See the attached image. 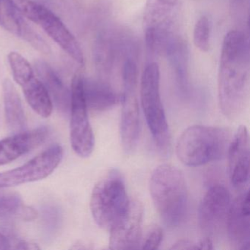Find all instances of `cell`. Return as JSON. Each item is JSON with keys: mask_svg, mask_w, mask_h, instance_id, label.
Returning <instances> with one entry per match:
<instances>
[{"mask_svg": "<svg viewBox=\"0 0 250 250\" xmlns=\"http://www.w3.org/2000/svg\"><path fill=\"white\" fill-rule=\"evenodd\" d=\"M26 99L32 109L43 118L50 116L53 110V102L42 82L35 74L21 84Z\"/></svg>", "mask_w": 250, "mask_h": 250, "instance_id": "7402d4cb", "label": "cell"}, {"mask_svg": "<svg viewBox=\"0 0 250 250\" xmlns=\"http://www.w3.org/2000/svg\"><path fill=\"white\" fill-rule=\"evenodd\" d=\"M150 192L164 224L169 228L179 225L185 217L188 206L184 173L169 164L159 165L150 177Z\"/></svg>", "mask_w": 250, "mask_h": 250, "instance_id": "7a4b0ae2", "label": "cell"}, {"mask_svg": "<svg viewBox=\"0 0 250 250\" xmlns=\"http://www.w3.org/2000/svg\"><path fill=\"white\" fill-rule=\"evenodd\" d=\"M197 250H213V241L210 237H206L197 242Z\"/></svg>", "mask_w": 250, "mask_h": 250, "instance_id": "83f0119b", "label": "cell"}, {"mask_svg": "<svg viewBox=\"0 0 250 250\" xmlns=\"http://www.w3.org/2000/svg\"><path fill=\"white\" fill-rule=\"evenodd\" d=\"M84 93L89 109L103 112L113 107L121 101L109 81L104 79L84 78Z\"/></svg>", "mask_w": 250, "mask_h": 250, "instance_id": "ac0fdd59", "label": "cell"}, {"mask_svg": "<svg viewBox=\"0 0 250 250\" xmlns=\"http://www.w3.org/2000/svg\"><path fill=\"white\" fill-rule=\"evenodd\" d=\"M4 106L7 125L14 134L26 131L27 118L22 102L15 86L9 79H5L2 84Z\"/></svg>", "mask_w": 250, "mask_h": 250, "instance_id": "ffe728a7", "label": "cell"}, {"mask_svg": "<svg viewBox=\"0 0 250 250\" xmlns=\"http://www.w3.org/2000/svg\"><path fill=\"white\" fill-rule=\"evenodd\" d=\"M181 0H147L143 17L145 40L153 53L164 55L178 37Z\"/></svg>", "mask_w": 250, "mask_h": 250, "instance_id": "5b68a950", "label": "cell"}, {"mask_svg": "<svg viewBox=\"0 0 250 250\" xmlns=\"http://www.w3.org/2000/svg\"><path fill=\"white\" fill-rule=\"evenodd\" d=\"M226 156L231 184L235 188H244L250 180V148L248 131L244 125L232 137Z\"/></svg>", "mask_w": 250, "mask_h": 250, "instance_id": "5bb4252c", "label": "cell"}, {"mask_svg": "<svg viewBox=\"0 0 250 250\" xmlns=\"http://www.w3.org/2000/svg\"><path fill=\"white\" fill-rule=\"evenodd\" d=\"M122 103L121 117V140L123 150L127 154L137 146L140 134V106L138 96V68L137 52L128 55L121 71Z\"/></svg>", "mask_w": 250, "mask_h": 250, "instance_id": "8992f818", "label": "cell"}, {"mask_svg": "<svg viewBox=\"0 0 250 250\" xmlns=\"http://www.w3.org/2000/svg\"><path fill=\"white\" fill-rule=\"evenodd\" d=\"M171 250H197V242L189 240H180L173 244Z\"/></svg>", "mask_w": 250, "mask_h": 250, "instance_id": "484cf974", "label": "cell"}, {"mask_svg": "<svg viewBox=\"0 0 250 250\" xmlns=\"http://www.w3.org/2000/svg\"><path fill=\"white\" fill-rule=\"evenodd\" d=\"M35 68L57 108L65 113L70 112L71 91L67 88L59 76L49 64L41 60L36 61Z\"/></svg>", "mask_w": 250, "mask_h": 250, "instance_id": "d6986e66", "label": "cell"}, {"mask_svg": "<svg viewBox=\"0 0 250 250\" xmlns=\"http://www.w3.org/2000/svg\"><path fill=\"white\" fill-rule=\"evenodd\" d=\"M63 158V149L53 144L20 167L0 172V188H8L44 179L50 175Z\"/></svg>", "mask_w": 250, "mask_h": 250, "instance_id": "8fae6325", "label": "cell"}, {"mask_svg": "<svg viewBox=\"0 0 250 250\" xmlns=\"http://www.w3.org/2000/svg\"><path fill=\"white\" fill-rule=\"evenodd\" d=\"M250 46L246 35L232 30L222 42L218 74V95L222 114L238 118L245 110L250 94Z\"/></svg>", "mask_w": 250, "mask_h": 250, "instance_id": "6da1fadb", "label": "cell"}, {"mask_svg": "<svg viewBox=\"0 0 250 250\" xmlns=\"http://www.w3.org/2000/svg\"><path fill=\"white\" fill-rule=\"evenodd\" d=\"M10 216L32 221L37 217V212L33 208L24 205L20 194L5 188H0V217Z\"/></svg>", "mask_w": 250, "mask_h": 250, "instance_id": "603a6c76", "label": "cell"}, {"mask_svg": "<svg viewBox=\"0 0 250 250\" xmlns=\"http://www.w3.org/2000/svg\"><path fill=\"white\" fill-rule=\"evenodd\" d=\"M163 238V232L159 226L152 227L144 240L141 241L143 250H156L159 248Z\"/></svg>", "mask_w": 250, "mask_h": 250, "instance_id": "d4e9b609", "label": "cell"}, {"mask_svg": "<svg viewBox=\"0 0 250 250\" xmlns=\"http://www.w3.org/2000/svg\"><path fill=\"white\" fill-rule=\"evenodd\" d=\"M15 238L7 236L0 232V250H14Z\"/></svg>", "mask_w": 250, "mask_h": 250, "instance_id": "4316f807", "label": "cell"}, {"mask_svg": "<svg viewBox=\"0 0 250 250\" xmlns=\"http://www.w3.org/2000/svg\"><path fill=\"white\" fill-rule=\"evenodd\" d=\"M212 23L207 15H202L194 25L193 41L196 47L203 52L210 50L211 43Z\"/></svg>", "mask_w": 250, "mask_h": 250, "instance_id": "cb8c5ba5", "label": "cell"}, {"mask_svg": "<svg viewBox=\"0 0 250 250\" xmlns=\"http://www.w3.org/2000/svg\"><path fill=\"white\" fill-rule=\"evenodd\" d=\"M143 207L137 200L130 201L125 213L111 227L109 248L137 250L141 245Z\"/></svg>", "mask_w": 250, "mask_h": 250, "instance_id": "4fadbf2b", "label": "cell"}, {"mask_svg": "<svg viewBox=\"0 0 250 250\" xmlns=\"http://www.w3.org/2000/svg\"><path fill=\"white\" fill-rule=\"evenodd\" d=\"M164 56L169 61V65L175 74V80L182 93L188 91V49L187 43L181 37H178L169 46Z\"/></svg>", "mask_w": 250, "mask_h": 250, "instance_id": "44dd1931", "label": "cell"}, {"mask_svg": "<svg viewBox=\"0 0 250 250\" xmlns=\"http://www.w3.org/2000/svg\"><path fill=\"white\" fill-rule=\"evenodd\" d=\"M49 131L44 127L14 134L0 140V165H6L44 143Z\"/></svg>", "mask_w": 250, "mask_h": 250, "instance_id": "e0dca14e", "label": "cell"}, {"mask_svg": "<svg viewBox=\"0 0 250 250\" xmlns=\"http://www.w3.org/2000/svg\"><path fill=\"white\" fill-rule=\"evenodd\" d=\"M135 52L134 40L128 33L114 29L101 33L95 43L94 61L102 79L108 81L115 70L121 71L125 58Z\"/></svg>", "mask_w": 250, "mask_h": 250, "instance_id": "9c48e42d", "label": "cell"}, {"mask_svg": "<svg viewBox=\"0 0 250 250\" xmlns=\"http://www.w3.org/2000/svg\"><path fill=\"white\" fill-rule=\"evenodd\" d=\"M0 25L7 31L27 41L39 52L50 53V46L24 20L12 0H0Z\"/></svg>", "mask_w": 250, "mask_h": 250, "instance_id": "2e32d148", "label": "cell"}, {"mask_svg": "<svg viewBox=\"0 0 250 250\" xmlns=\"http://www.w3.org/2000/svg\"><path fill=\"white\" fill-rule=\"evenodd\" d=\"M12 1L24 17L43 29L77 63L84 65V55L78 42L54 13L32 0Z\"/></svg>", "mask_w": 250, "mask_h": 250, "instance_id": "ba28073f", "label": "cell"}, {"mask_svg": "<svg viewBox=\"0 0 250 250\" xmlns=\"http://www.w3.org/2000/svg\"><path fill=\"white\" fill-rule=\"evenodd\" d=\"M130 201L121 173L112 169L93 188L90 199L92 216L99 226L109 229L125 213Z\"/></svg>", "mask_w": 250, "mask_h": 250, "instance_id": "52a82bcc", "label": "cell"}, {"mask_svg": "<svg viewBox=\"0 0 250 250\" xmlns=\"http://www.w3.org/2000/svg\"><path fill=\"white\" fill-rule=\"evenodd\" d=\"M84 77L74 75L71 90V143L73 150L80 157L90 156L95 137L88 117V108L84 93Z\"/></svg>", "mask_w": 250, "mask_h": 250, "instance_id": "30bf717a", "label": "cell"}, {"mask_svg": "<svg viewBox=\"0 0 250 250\" xmlns=\"http://www.w3.org/2000/svg\"><path fill=\"white\" fill-rule=\"evenodd\" d=\"M231 203L230 194L224 186L214 184L206 191L199 208L198 220L207 237L218 233L226 225Z\"/></svg>", "mask_w": 250, "mask_h": 250, "instance_id": "7c38bea8", "label": "cell"}, {"mask_svg": "<svg viewBox=\"0 0 250 250\" xmlns=\"http://www.w3.org/2000/svg\"><path fill=\"white\" fill-rule=\"evenodd\" d=\"M140 99L155 144L162 155L167 156L170 153L172 140L161 97L160 70L156 62H149L143 70Z\"/></svg>", "mask_w": 250, "mask_h": 250, "instance_id": "277c9868", "label": "cell"}, {"mask_svg": "<svg viewBox=\"0 0 250 250\" xmlns=\"http://www.w3.org/2000/svg\"><path fill=\"white\" fill-rule=\"evenodd\" d=\"M250 192L247 188L232 202L227 218L228 237L235 250H250Z\"/></svg>", "mask_w": 250, "mask_h": 250, "instance_id": "9a60e30c", "label": "cell"}, {"mask_svg": "<svg viewBox=\"0 0 250 250\" xmlns=\"http://www.w3.org/2000/svg\"><path fill=\"white\" fill-rule=\"evenodd\" d=\"M232 138L226 128L192 125L180 136L177 156L183 164L190 167L220 160L227 156Z\"/></svg>", "mask_w": 250, "mask_h": 250, "instance_id": "3957f363", "label": "cell"}]
</instances>
